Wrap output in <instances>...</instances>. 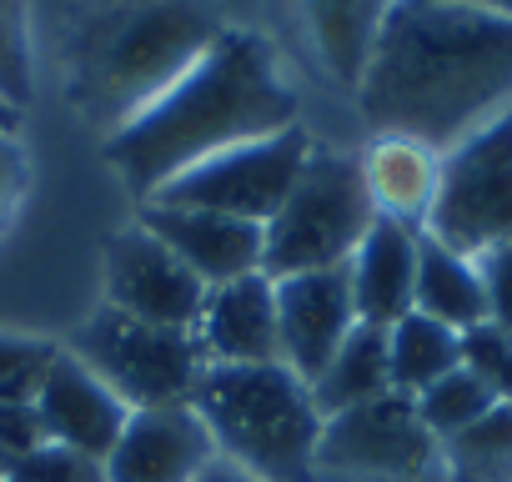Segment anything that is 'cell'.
<instances>
[{"instance_id": "cell-4", "label": "cell", "mask_w": 512, "mask_h": 482, "mask_svg": "<svg viewBox=\"0 0 512 482\" xmlns=\"http://www.w3.org/2000/svg\"><path fill=\"white\" fill-rule=\"evenodd\" d=\"M191 407L201 412L216 457L246 467L262 482H307L317 467V437L322 412L312 402V387L282 367H226L206 362L191 392Z\"/></svg>"}, {"instance_id": "cell-7", "label": "cell", "mask_w": 512, "mask_h": 482, "mask_svg": "<svg viewBox=\"0 0 512 482\" xmlns=\"http://www.w3.org/2000/svg\"><path fill=\"white\" fill-rule=\"evenodd\" d=\"M71 357H81L131 412L136 407L191 402L196 377L206 367V352H201L196 332L151 327V322H136V317H126L116 307L96 312L76 332Z\"/></svg>"}, {"instance_id": "cell-26", "label": "cell", "mask_w": 512, "mask_h": 482, "mask_svg": "<svg viewBox=\"0 0 512 482\" xmlns=\"http://www.w3.org/2000/svg\"><path fill=\"white\" fill-rule=\"evenodd\" d=\"M0 482H106V462L81 447H66V442H41Z\"/></svg>"}, {"instance_id": "cell-8", "label": "cell", "mask_w": 512, "mask_h": 482, "mask_svg": "<svg viewBox=\"0 0 512 482\" xmlns=\"http://www.w3.org/2000/svg\"><path fill=\"white\" fill-rule=\"evenodd\" d=\"M307 156H312V141L302 126L246 141V146H231V151L206 156L201 166L181 171L171 186L156 191V206H201V211H221V216L267 226L282 211V201L292 196Z\"/></svg>"}, {"instance_id": "cell-16", "label": "cell", "mask_w": 512, "mask_h": 482, "mask_svg": "<svg viewBox=\"0 0 512 482\" xmlns=\"http://www.w3.org/2000/svg\"><path fill=\"white\" fill-rule=\"evenodd\" d=\"M417 241H422V231L397 221V216H377L372 221V231L362 236V247L347 262L357 322L387 332V327H397L412 312V297H417Z\"/></svg>"}, {"instance_id": "cell-22", "label": "cell", "mask_w": 512, "mask_h": 482, "mask_svg": "<svg viewBox=\"0 0 512 482\" xmlns=\"http://www.w3.org/2000/svg\"><path fill=\"white\" fill-rule=\"evenodd\" d=\"M412 402H417L422 427H427L437 442H452V437L467 432V427H472L497 397H492L467 367H457V372H447L442 382H432L427 392H417Z\"/></svg>"}, {"instance_id": "cell-12", "label": "cell", "mask_w": 512, "mask_h": 482, "mask_svg": "<svg viewBox=\"0 0 512 482\" xmlns=\"http://www.w3.org/2000/svg\"><path fill=\"white\" fill-rule=\"evenodd\" d=\"M277 327H282V367H292L307 387L337 357L347 332L357 327L352 277L347 267L297 272L277 282Z\"/></svg>"}, {"instance_id": "cell-30", "label": "cell", "mask_w": 512, "mask_h": 482, "mask_svg": "<svg viewBox=\"0 0 512 482\" xmlns=\"http://www.w3.org/2000/svg\"><path fill=\"white\" fill-rule=\"evenodd\" d=\"M21 181H26L21 151H16V141H11L6 131H0V226H6V221H11V211H16Z\"/></svg>"}, {"instance_id": "cell-13", "label": "cell", "mask_w": 512, "mask_h": 482, "mask_svg": "<svg viewBox=\"0 0 512 482\" xmlns=\"http://www.w3.org/2000/svg\"><path fill=\"white\" fill-rule=\"evenodd\" d=\"M141 226L161 241V247H171L206 287H226L236 277L262 272L267 236L256 221L201 211V206H146Z\"/></svg>"}, {"instance_id": "cell-23", "label": "cell", "mask_w": 512, "mask_h": 482, "mask_svg": "<svg viewBox=\"0 0 512 482\" xmlns=\"http://www.w3.org/2000/svg\"><path fill=\"white\" fill-rule=\"evenodd\" d=\"M452 462L462 472H497L512 462V402H492L467 432L447 442Z\"/></svg>"}, {"instance_id": "cell-24", "label": "cell", "mask_w": 512, "mask_h": 482, "mask_svg": "<svg viewBox=\"0 0 512 482\" xmlns=\"http://www.w3.org/2000/svg\"><path fill=\"white\" fill-rule=\"evenodd\" d=\"M462 367H467L497 402H512V327L482 322V327L462 332Z\"/></svg>"}, {"instance_id": "cell-27", "label": "cell", "mask_w": 512, "mask_h": 482, "mask_svg": "<svg viewBox=\"0 0 512 482\" xmlns=\"http://www.w3.org/2000/svg\"><path fill=\"white\" fill-rule=\"evenodd\" d=\"M31 96V36L26 0H0V101L21 106Z\"/></svg>"}, {"instance_id": "cell-6", "label": "cell", "mask_w": 512, "mask_h": 482, "mask_svg": "<svg viewBox=\"0 0 512 482\" xmlns=\"http://www.w3.org/2000/svg\"><path fill=\"white\" fill-rule=\"evenodd\" d=\"M422 226L432 241L472 262L512 241V111L442 156Z\"/></svg>"}, {"instance_id": "cell-31", "label": "cell", "mask_w": 512, "mask_h": 482, "mask_svg": "<svg viewBox=\"0 0 512 482\" xmlns=\"http://www.w3.org/2000/svg\"><path fill=\"white\" fill-rule=\"evenodd\" d=\"M196 482H262V477H251L246 467H236V462L216 457V462H206V472H201Z\"/></svg>"}, {"instance_id": "cell-28", "label": "cell", "mask_w": 512, "mask_h": 482, "mask_svg": "<svg viewBox=\"0 0 512 482\" xmlns=\"http://www.w3.org/2000/svg\"><path fill=\"white\" fill-rule=\"evenodd\" d=\"M46 442V427L36 417V402H6L0 407V477H6L26 452Z\"/></svg>"}, {"instance_id": "cell-3", "label": "cell", "mask_w": 512, "mask_h": 482, "mask_svg": "<svg viewBox=\"0 0 512 482\" xmlns=\"http://www.w3.org/2000/svg\"><path fill=\"white\" fill-rule=\"evenodd\" d=\"M226 36L211 0H116L96 11L66 56V91L81 116L131 126Z\"/></svg>"}, {"instance_id": "cell-11", "label": "cell", "mask_w": 512, "mask_h": 482, "mask_svg": "<svg viewBox=\"0 0 512 482\" xmlns=\"http://www.w3.org/2000/svg\"><path fill=\"white\" fill-rule=\"evenodd\" d=\"M216 462V442L191 402L136 407L106 452V482H196Z\"/></svg>"}, {"instance_id": "cell-15", "label": "cell", "mask_w": 512, "mask_h": 482, "mask_svg": "<svg viewBox=\"0 0 512 482\" xmlns=\"http://www.w3.org/2000/svg\"><path fill=\"white\" fill-rule=\"evenodd\" d=\"M36 417L46 427V442H66L81 447L91 457L106 462V452L116 447L131 407L71 352H56L41 392H36Z\"/></svg>"}, {"instance_id": "cell-19", "label": "cell", "mask_w": 512, "mask_h": 482, "mask_svg": "<svg viewBox=\"0 0 512 482\" xmlns=\"http://www.w3.org/2000/svg\"><path fill=\"white\" fill-rule=\"evenodd\" d=\"M392 392V367H387V332L382 327H367L357 322L347 332V342L337 347V357L322 367V377L312 382V402L327 417L347 412V407H362V402H377Z\"/></svg>"}, {"instance_id": "cell-21", "label": "cell", "mask_w": 512, "mask_h": 482, "mask_svg": "<svg viewBox=\"0 0 512 482\" xmlns=\"http://www.w3.org/2000/svg\"><path fill=\"white\" fill-rule=\"evenodd\" d=\"M302 6H307V21H312V36H317L327 66L347 86H357L392 0H302Z\"/></svg>"}, {"instance_id": "cell-2", "label": "cell", "mask_w": 512, "mask_h": 482, "mask_svg": "<svg viewBox=\"0 0 512 482\" xmlns=\"http://www.w3.org/2000/svg\"><path fill=\"white\" fill-rule=\"evenodd\" d=\"M292 126L297 96L277 76L272 46L251 31H226L156 106L111 136L106 156L136 196H156L206 156Z\"/></svg>"}, {"instance_id": "cell-18", "label": "cell", "mask_w": 512, "mask_h": 482, "mask_svg": "<svg viewBox=\"0 0 512 482\" xmlns=\"http://www.w3.org/2000/svg\"><path fill=\"white\" fill-rule=\"evenodd\" d=\"M437 166H442L437 151L402 141V136H382L372 146L362 176H367V191H372L382 216L417 226V221H427V206H432V191H437Z\"/></svg>"}, {"instance_id": "cell-9", "label": "cell", "mask_w": 512, "mask_h": 482, "mask_svg": "<svg viewBox=\"0 0 512 482\" xmlns=\"http://www.w3.org/2000/svg\"><path fill=\"white\" fill-rule=\"evenodd\" d=\"M432 462H437V437L422 427L417 402L402 392H387L377 402L327 417L322 437H317V467H327V472L412 482Z\"/></svg>"}, {"instance_id": "cell-20", "label": "cell", "mask_w": 512, "mask_h": 482, "mask_svg": "<svg viewBox=\"0 0 512 482\" xmlns=\"http://www.w3.org/2000/svg\"><path fill=\"white\" fill-rule=\"evenodd\" d=\"M387 367H392V392L417 397L462 367V337L422 312H407L397 327H387Z\"/></svg>"}, {"instance_id": "cell-33", "label": "cell", "mask_w": 512, "mask_h": 482, "mask_svg": "<svg viewBox=\"0 0 512 482\" xmlns=\"http://www.w3.org/2000/svg\"><path fill=\"white\" fill-rule=\"evenodd\" d=\"M0 121H11V106L6 101H0Z\"/></svg>"}, {"instance_id": "cell-32", "label": "cell", "mask_w": 512, "mask_h": 482, "mask_svg": "<svg viewBox=\"0 0 512 482\" xmlns=\"http://www.w3.org/2000/svg\"><path fill=\"white\" fill-rule=\"evenodd\" d=\"M437 6H462V11H487V16H512V0H437Z\"/></svg>"}, {"instance_id": "cell-25", "label": "cell", "mask_w": 512, "mask_h": 482, "mask_svg": "<svg viewBox=\"0 0 512 482\" xmlns=\"http://www.w3.org/2000/svg\"><path fill=\"white\" fill-rule=\"evenodd\" d=\"M61 347L36 337H0V407L6 402H36L51 362Z\"/></svg>"}, {"instance_id": "cell-14", "label": "cell", "mask_w": 512, "mask_h": 482, "mask_svg": "<svg viewBox=\"0 0 512 482\" xmlns=\"http://www.w3.org/2000/svg\"><path fill=\"white\" fill-rule=\"evenodd\" d=\"M196 342L206 362L226 367H267L282 362V327H277V282L267 272L236 277L206 292Z\"/></svg>"}, {"instance_id": "cell-29", "label": "cell", "mask_w": 512, "mask_h": 482, "mask_svg": "<svg viewBox=\"0 0 512 482\" xmlns=\"http://www.w3.org/2000/svg\"><path fill=\"white\" fill-rule=\"evenodd\" d=\"M477 272H482V292H487V322L512 327V241L477 257Z\"/></svg>"}, {"instance_id": "cell-5", "label": "cell", "mask_w": 512, "mask_h": 482, "mask_svg": "<svg viewBox=\"0 0 512 482\" xmlns=\"http://www.w3.org/2000/svg\"><path fill=\"white\" fill-rule=\"evenodd\" d=\"M377 216L382 211L367 191L362 161L337 156V151H312L292 196L262 226V236H267L262 272L272 282H282V277H297V272L347 267Z\"/></svg>"}, {"instance_id": "cell-10", "label": "cell", "mask_w": 512, "mask_h": 482, "mask_svg": "<svg viewBox=\"0 0 512 482\" xmlns=\"http://www.w3.org/2000/svg\"><path fill=\"white\" fill-rule=\"evenodd\" d=\"M206 282L161 241L136 226L111 236L106 247V297L116 312L151 322V327H176V332H196L201 307H206Z\"/></svg>"}, {"instance_id": "cell-1", "label": "cell", "mask_w": 512, "mask_h": 482, "mask_svg": "<svg viewBox=\"0 0 512 482\" xmlns=\"http://www.w3.org/2000/svg\"><path fill=\"white\" fill-rule=\"evenodd\" d=\"M357 96L382 136L447 156L457 141L512 111V16L392 0Z\"/></svg>"}, {"instance_id": "cell-17", "label": "cell", "mask_w": 512, "mask_h": 482, "mask_svg": "<svg viewBox=\"0 0 512 482\" xmlns=\"http://www.w3.org/2000/svg\"><path fill=\"white\" fill-rule=\"evenodd\" d=\"M412 312L452 327L457 337L487 322V292H482L477 262L457 257L452 247L432 241L427 231L417 241V297H412Z\"/></svg>"}]
</instances>
